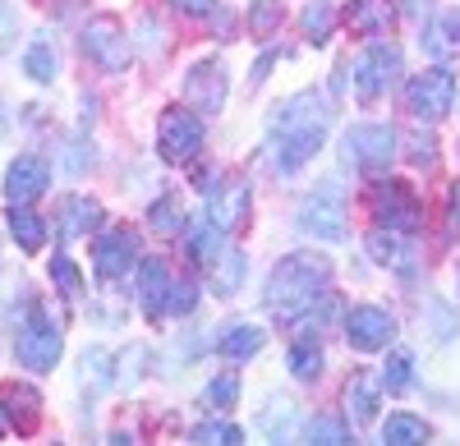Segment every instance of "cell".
<instances>
[{"mask_svg": "<svg viewBox=\"0 0 460 446\" xmlns=\"http://www.w3.org/2000/svg\"><path fill=\"white\" fill-rule=\"evenodd\" d=\"M327 125H332V106L318 92H295L277 116H272V157L277 166L290 175L304 162H314L327 143Z\"/></svg>", "mask_w": 460, "mask_h": 446, "instance_id": "6da1fadb", "label": "cell"}, {"mask_svg": "<svg viewBox=\"0 0 460 446\" xmlns=\"http://www.w3.org/2000/svg\"><path fill=\"white\" fill-rule=\"evenodd\" d=\"M332 285V263L323 253H290L277 263L272 281H267V309H272L281 322L309 313L314 300H323Z\"/></svg>", "mask_w": 460, "mask_h": 446, "instance_id": "7a4b0ae2", "label": "cell"}, {"mask_svg": "<svg viewBox=\"0 0 460 446\" xmlns=\"http://www.w3.org/2000/svg\"><path fill=\"white\" fill-rule=\"evenodd\" d=\"M60 350H65V322L56 318L51 304H32V313L23 318L19 337H14V354L28 373H51L60 363Z\"/></svg>", "mask_w": 460, "mask_h": 446, "instance_id": "3957f363", "label": "cell"}, {"mask_svg": "<svg viewBox=\"0 0 460 446\" xmlns=\"http://www.w3.org/2000/svg\"><path fill=\"white\" fill-rule=\"evenodd\" d=\"M299 231L314 235L323 244H341L345 240V194L336 189V179H327L323 189H314L299 203Z\"/></svg>", "mask_w": 460, "mask_h": 446, "instance_id": "277c9868", "label": "cell"}, {"mask_svg": "<svg viewBox=\"0 0 460 446\" xmlns=\"http://www.w3.org/2000/svg\"><path fill=\"white\" fill-rule=\"evenodd\" d=\"M345 166H355L359 175H382L396 157V134L387 125H355L341 143Z\"/></svg>", "mask_w": 460, "mask_h": 446, "instance_id": "5b68a950", "label": "cell"}, {"mask_svg": "<svg viewBox=\"0 0 460 446\" xmlns=\"http://www.w3.org/2000/svg\"><path fill=\"white\" fill-rule=\"evenodd\" d=\"M451 101H456V79H451V69H442V65L414 74L410 88H405V110L414 120H429V125L447 116Z\"/></svg>", "mask_w": 460, "mask_h": 446, "instance_id": "8992f818", "label": "cell"}, {"mask_svg": "<svg viewBox=\"0 0 460 446\" xmlns=\"http://www.w3.org/2000/svg\"><path fill=\"white\" fill-rule=\"evenodd\" d=\"M373 216L382 221L387 231H419L424 226V203H419V194L410 189V184L401 179H382L373 189Z\"/></svg>", "mask_w": 460, "mask_h": 446, "instance_id": "52a82bcc", "label": "cell"}, {"mask_svg": "<svg viewBox=\"0 0 460 446\" xmlns=\"http://www.w3.org/2000/svg\"><path fill=\"white\" fill-rule=\"evenodd\" d=\"M157 143H162V162L166 166H184V162H194L199 157V147H203V120L194 116V110H166L162 125H157Z\"/></svg>", "mask_w": 460, "mask_h": 446, "instance_id": "ba28073f", "label": "cell"}, {"mask_svg": "<svg viewBox=\"0 0 460 446\" xmlns=\"http://www.w3.org/2000/svg\"><path fill=\"white\" fill-rule=\"evenodd\" d=\"M396 74H401V47L373 42V47L355 60V92H359V101H377L382 92L396 83Z\"/></svg>", "mask_w": 460, "mask_h": 446, "instance_id": "9c48e42d", "label": "cell"}, {"mask_svg": "<svg viewBox=\"0 0 460 446\" xmlns=\"http://www.w3.org/2000/svg\"><path fill=\"white\" fill-rule=\"evenodd\" d=\"M345 341H350V350L359 354H377L387 350L396 341V318L387 309H373V304H359L345 313Z\"/></svg>", "mask_w": 460, "mask_h": 446, "instance_id": "30bf717a", "label": "cell"}, {"mask_svg": "<svg viewBox=\"0 0 460 446\" xmlns=\"http://www.w3.org/2000/svg\"><path fill=\"white\" fill-rule=\"evenodd\" d=\"M84 51L102 65V69H111V74H120L125 65H129V37H125V28H120V19H111V14H97L88 28H84Z\"/></svg>", "mask_w": 460, "mask_h": 446, "instance_id": "8fae6325", "label": "cell"}, {"mask_svg": "<svg viewBox=\"0 0 460 446\" xmlns=\"http://www.w3.org/2000/svg\"><path fill=\"white\" fill-rule=\"evenodd\" d=\"M134 263H138V231L120 226V231L97 235V244H93V272H97L102 281H120V276H129Z\"/></svg>", "mask_w": 460, "mask_h": 446, "instance_id": "7c38bea8", "label": "cell"}, {"mask_svg": "<svg viewBox=\"0 0 460 446\" xmlns=\"http://www.w3.org/2000/svg\"><path fill=\"white\" fill-rule=\"evenodd\" d=\"M226 92H230V79H226V65L217 56L199 60L194 69H189L184 79V97L194 110H203V116H217V110L226 106Z\"/></svg>", "mask_w": 460, "mask_h": 446, "instance_id": "4fadbf2b", "label": "cell"}, {"mask_svg": "<svg viewBox=\"0 0 460 446\" xmlns=\"http://www.w3.org/2000/svg\"><path fill=\"white\" fill-rule=\"evenodd\" d=\"M244 216H249V184L244 179H230L221 189H208V221L217 231L244 226Z\"/></svg>", "mask_w": 460, "mask_h": 446, "instance_id": "5bb4252c", "label": "cell"}, {"mask_svg": "<svg viewBox=\"0 0 460 446\" xmlns=\"http://www.w3.org/2000/svg\"><path fill=\"white\" fill-rule=\"evenodd\" d=\"M47 184H51V166L42 157H19L5 171V198L10 203H32V198L47 194Z\"/></svg>", "mask_w": 460, "mask_h": 446, "instance_id": "9a60e30c", "label": "cell"}, {"mask_svg": "<svg viewBox=\"0 0 460 446\" xmlns=\"http://www.w3.org/2000/svg\"><path fill=\"white\" fill-rule=\"evenodd\" d=\"M0 419H5L14 433H32L37 424H42V396H37V387L10 382L5 391H0Z\"/></svg>", "mask_w": 460, "mask_h": 446, "instance_id": "2e32d148", "label": "cell"}, {"mask_svg": "<svg viewBox=\"0 0 460 446\" xmlns=\"http://www.w3.org/2000/svg\"><path fill=\"white\" fill-rule=\"evenodd\" d=\"M166 300H171V267L166 258H143L138 263V304L147 318H166Z\"/></svg>", "mask_w": 460, "mask_h": 446, "instance_id": "e0dca14e", "label": "cell"}, {"mask_svg": "<svg viewBox=\"0 0 460 446\" xmlns=\"http://www.w3.org/2000/svg\"><path fill=\"white\" fill-rule=\"evenodd\" d=\"M377 396H382V373H355L345 387V419L355 428L377 419Z\"/></svg>", "mask_w": 460, "mask_h": 446, "instance_id": "ac0fdd59", "label": "cell"}, {"mask_svg": "<svg viewBox=\"0 0 460 446\" xmlns=\"http://www.w3.org/2000/svg\"><path fill=\"white\" fill-rule=\"evenodd\" d=\"M392 19V0H350V10H345V28L355 37H382Z\"/></svg>", "mask_w": 460, "mask_h": 446, "instance_id": "d6986e66", "label": "cell"}, {"mask_svg": "<svg viewBox=\"0 0 460 446\" xmlns=\"http://www.w3.org/2000/svg\"><path fill=\"white\" fill-rule=\"evenodd\" d=\"M419 42H424V51H429L433 60H456V56H460V5L442 10V14L433 19V28L419 37Z\"/></svg>", "mask_w": 460, "mask_h": 446, "instance_id": "ffe728a7", "label": "cell"}, {"mask_svg": "<svg viewBox=\"0 0 460 446\" xmlns=\"http://www.w3.org/2000/svg\"><path fill=\"white\" fill-rule=\"evenodd\" d=\"M10 240L23 249V253H42V244H47V221L37 216L28 203H10Z\"/></svg>", "mask_w": 460, "mask_h": 446, "instance_id": "44dd1931", "label": "cell"}, {"mask_svg": "<svg viewBox=\"0 0 460 446\" xmlns=\"http://www.w3.org/2000/svg\"><path fill=\"white\" fill-rule=\"evenodd\" d=\"M102 226V207L93 198H65L60 203V235L65 240H79V235H93Z\"/></svg>", "mask_w": 460, "mask_h": 446, "instance_id": "7402d4cb", "label": "cell"}, {"mask_svg": "<svg viewBox=\"0 0 460 446\" xmlns=\"http://www.w3.org/2000/svg\"><path fill=\"white\" fill-rule=\"evenodd\" d=\"M368 253L377 258L382 267L410 272V244H405V231H387V226H377V231L368 235Z\"/></svg>", "mask_w": 460, "mask_h": 446, "instance_id": "603a6c76", "label": "cell"}, {"mask_svg": "<svg viewBox=\"0 0 460 446\" xmlns=\"http://www.w3.org/2000/svg\"><path fill=\"white\" fill-rule=\"evenodd\" d=\"M217 350H221V359H230V363H244V359H253L258 350H262V331L258 327H226L221 331V341H217Z\"/></svg>", "mask_w": 460, "mask_h": 446, "instance_id": "cb8c5ba5", "label": "cell"}, {"mask_svg": "<svg viewBox=\"0 0 460 446\" xmlns=\"http://www.w3.org/2000/svg\"><path fill=\"white\" fill-rule=\"evenodd\" d=\"M23 74L32 83H56V74H60V51L47 42V37H37V42L23 51Z\"/></svg>", "mask_w": 460, "mask_h": 446, "instance_id": "d4e9b609", "label": "cell"}, {"mask_svg": "<svg viewBox=\"0 0 460 446\" xmlns=\"http://www.w3.org/2000/svg\"><path fill=\"white\" fill-rule=\"evenodd\" d=\"M212 267H217L212 272V290L221 294V300H230V294L244 285V276H249V258L244 253H217Z\"/></svg>", "mask_w": 460, "mask_h": 446, "instance_id": "484cf974", "label": "cell"}, {"mask_svg": "<svg viewBox=\"0 0 460 446\" xmlns=\"http://www.w3.org/2000/svg\"><path fill=\"white\" fill-rule=\"evenodd\" d=\"M221 235L226 231H217L212 221H194V226H189V235H184V249H189V258H194V263L203 267H212L217 263V253H221Z\"/></svg>", "mask_w": 460, "mask_h": 446, "instance_id": "4316f807", "label": "cell"}, {"mask_svg": "<svg viewBox=\"0 0 460 446\" xmlns=\"http://www.w3.org/2000/svg\"><path fill=\"white\" fill-rule=\"evenodd\" d=\"M286 363H290V373H295L299 382H314V378L323 373V345H318L314 337H304V341H295V345H290Z\"/></svg>", "mask_w": 460, "mask_h": 446, "instance_id": "83f0119b", "label": "cell"}, {"mask_svg": "<svg viewBox=\"0 0 460 446\" xmlns=\"http://www.w3.org/2000/svg\"><path fill=\"white\" fill-rule=\"evenodd\" d=\"M332 19H336V10H332V0H309L304 5V37H309L314 47H323L327 37H332Z\"/></svg>", "mask_w": 460, "mask_h": 446, "instance_id": "f1b7e54d", "label": "cell"}, {"mask_svg": "<svg viewBox=\"0 0 460 446\" xmlns=\"http://www.w3.org/2000/svg\"><path fill=\"white\" fill-rule=\"evenodd\" d=\"M429 428L419 415H392L387 424H382V442H392V446H414V442H424Z\"/></svg>", "mask_w": 460, "mask_h": 446, "instance_id": "f546056e", "label": "cell"}, {"mask_svg": "<svg viewBox=\"0 0 460 446\" xmlns=\"http://www.w3.org/2000/svg\"><path fill=\"white\" fill-rule=\"evenodd\" d=\"M410 382H414V359H410L405 350H396V354L387 359V368H382V391L401 396V391H405Z\"/></svg>", "mask_w": 460, "mask_h": 446, "instance_id": "4dcf8cb0", "label": "cell"}, {"mask_svg": "<svg viewBox=\"0 0 460 446\" xmlns=\"http://www.w3.org/2000/svg\"><path fill=\"white\" fill-rule=\"evenodd\" d=\"M235 400H240V373H235V368H226V373H217L208 382V405H212V410H230Z\"/></svg>", "mask_w": 460, "mask_h": 446, "instance_id": "1f68e13d", "label": "cell"}, {"mask_svg": "<svg viewBox=\"0 0 460 446\" xmlns=\"http://www.w3.org/2000/svg\"><path fill=\"white\" fill-rule=\"evenodd\" d=\"M194 442H212V446H235L244 442V428L240 424H230V419H208L194 428Z\"/></svg>", "mask_w": 460, "mask_h": 446, "instance_id": "d6a6232c", "label": "cell"}, {"mask_svg": "<svg viewBox=\"0 0 460 446\" xmlns=\"http://www.w3.org/2000/svg\"><path fill=\"white\" fill-rule=\"evenodd\" d=\"M277 28H281V0H253L249 32H253V37H272Z\"/></svg>", "mask_w": 460, "mask_h": 446, "instance_id": "836d02e7", "label": "cell"}, {"mask_svg": "<svg viewBox=\"0 0 460 446\" xmlns=\"http://www.w3.org/2000/svg\"><path fill=\"white\" fill-rule=\"evenodd\" d=\"M51 281H56L65 294H84V276H79V267H74L69 253H56V258H51Z\"/></svg>", "mask_w": 460, "mask_h": 446, "instance_id": "e575fe53", "label": "cell"}, {"mask_svg": "<svg viewBox=\"0 0 460 446\" xmlns=\"http://www.w3.org/2000/svg\"><path fill=\"white\" fill-rule=\"evenodd\" d=\"M147 221H152V231H166V235H175L184 216H180V203H175V198H162V203H152Z\"/></svg>", "mask_w": 460, "mask_h": 446, "instance_id": "d590c367", "label": "cell"}, {"mask_svg": "<svg viewBox=\"0 0 460 446\" xmlns=\"http://www.w3.org/2000/svg\"><path fill=\"white\" fill-rule=\"evenodd\" d=\"M194 304H199V285H194V281H180V285H171V300H166V313L184 318V313H194Z\"/></svg>", "mask_w": 460, "mask_h": 446, "instance_id": "8d00e7d4", "label": "cell"}, {"mask_svg": "<svg viewBox=\"0 0 460 446\" xmlns=\"http://www.w3.org/2000/svg\"><path fill=\"white\" fill-rule=\"evenodd\" d=\"M106 363H111L106 350H88V354H84V387H88V382H93L97 391L106 387V378H111V368H106Z\"/></svg>", "mask_w": 460, "mask_h": 446, "instance_id": "74e56055", "label": "cell"}, {"mask_svg": "<svg viewBox=\"0 0 460 446\" xmlns=\"http://www.w3.org/2000/svg\"><path fill=\"white\" fill-rule=\"evenodd\" d=\"M304 433H309V442H327V446L350 442V433H345V424H341V419H314Z\"/></svg>", "mask_w": 460, "mask_h": 446, "instance_id": "f35d334b", "label": "cell"}, {"mask_svg": "<svg viewBox=\"0 0 460 446\" xmlns=\"http://www.w3.org/2000/svg\"><path fill=\"white\" fill-rule=\"evenodd\" d=\"M175 10H184V14H212L217 10V0H171Z\"/></svg>", "mask_w": 460, "mask_h": 446, "instance_id": "ab89813d", "label": "cell"}, {"mask_svg": "<svg viewBox=\"0 0 460 446\" xmlns=\"http://www.w3.org/2000/svg\"><path fill=\"white\" fill-rule=\"evenodd\" d=\"M14 32V10H10V0H0V42Z\"/></svg>", "mask_w": 460, "mask_h": 446, "instance_id": "60d3db41", "label": "cell"}, {"mask_svg": "<svg viewBox=\"0 0 460 446\" xmlns=\"http://www.w3.org/2000/svg\"><path fill=\"white\" fill-rule=\"evenodd\" d=\"M451 216H456V226H460V179H456V189H451Z\"/></svg>", "mask_w": 460, "mask_h": 446, "instance_id": "b9f144b4", "label": "cell"}]
</instances>
